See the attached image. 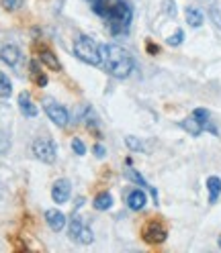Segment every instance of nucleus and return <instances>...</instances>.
Returning a JSON list of instances; mask_svg holds the SVG:
<instances>
[{
    "mask_svg": "<svg viewBox=\"0 0 221 253\" xmlns=\"http://www.w3.org/2000/svg\"><path fill=\"white\" fill-rule=\"evenodd\" d=\"M43 108H45V115L50 117V121L55 123L57 126H66V125H68V121H70L68 110L61 106V104H57L55 100L45 98V100H43Z\"/></svg>",
    "mask_w": 221,
    "mask_h": 253,
    "instance_id": "5",
    "label": "nucleus"
},
{
    "mask_svg": "<svg viewBox=\"0 0 221 253\" xmlns=\"http://www.w3.org/2000/svg\"><path fill=\"white\" fill-rule=\"evenodd\" d=\"M33 153L39 162L43 164H54L57 160V147L54 143V139L50 137H39L33 141Z\"/></svg>",
    "mask_w": 221,
    "mask_h": 253,
    "instance_id": "4",
    "label": "nucleus"
},
{
    "mask_svg": "<svg viewBox=\"0 0 221 253\" xmlns=\"http://www.w3.org/2000/svg\"><path fill=\"white\" fill-rule=\"evenodd\" d=\"M110 207H113V196H110L109 192L97 194V198H94V209L97 211H109Z\"/></svg>",
    "mask_w": 221,
    "mask_h": 253,
    "instance_id": "18",
    "label": "nucleus"
},
{
    "mask_svg": "<svg viewBox=\"0 0 221 253\" xmlns=\"http://www.w3.org/2000/svg\"><path fill=\"white\" fill-rule=\"evenodd\" d=\"M101 53L107 72L113 78H127L135 68L133 55L121 45H101Z\"/></svg>",
    "mask_w": 221,
    "mask_h": 253,
    "instance_id": "1",
    "label": "nucleus"
},
{
    "mask_svg": "<svg viewBox=\"0 0 221 253\" xmlns=\"http://www.w3.org/2000/svg\"><path fill=\"white\" fill-rule=\"evenodd\" d=\"M182 39H184V33H182V29H178L174 35L172 37H168L166 41H168V45H172V47H176V45H180L182 43Z\"/></svg>",
    "mask_w": 221,
    "mask_h": 253,
    "instance_id": "25",
    "label": "nucleus"
},
{
    "mask_svg": "<svg viewBox=\"0 0 221 253\" xmlns=\"http://www.w3.org/2000/svg\"><path fill=\"white\" fill-rule=\"evenodd\" d=\"M184 17H186V23L191 25V27H195V29H199L203 25V21H205L201 8H197V6H186Z\"/></svg>",
    "mask_w": 221,
    "mask_h": 253,
    "instance_id": "14",
    "label": "nucleus"
},
{
    "mask_svg": "<svg viewBox=\"0 0 221 253\" xmlns=\"http://www.w3.org/2000/svg\"><path fill=\"white\" fill-rule=\"evenodd\" d=\"M45 220H47V225H50V229L55 233L66 227V214L61 211H55V209L45 211Z\"/></svg>",
    "mask_w": 221,
    "mask_h": 253,
    "instance_id": "10",
    "label": "nucleus"
},
{
    "mask_svg": "<svg viewBox=\"0 0 221 253\" xmlns=\"http://www.w3.org/2000/svg\"><path fill=\"white\" fill-rule=\"evenodd\" d=\"M110 35H125L131 27L133 21V8L131 4H127L125 0H119V2L109 10V14L105 17Z\"/></svg>",
    "mask_w": 221,
    "mask_h": 253,
    "instance_id": "2",
    "label": "nucleus"
},
{
    "mask_svg": "<svg viewBox=\"0 0 221 253\" xmlns=\"http://www.w3.org/2000/svg\"><path fill=\"white\" fill-rule=\"evenodd\" d=\"M0 57H2V61L10 68H17L21 63V51H19V47H14V45H4L2 49H0Z\"/></svg>",
    "mask_w": 221,
    "mask_h": 253,
    "instance_id": "9",
    "label": "nucleus"
},
{
    "mask_svg": "<svg viewBox=\"0 0 221 253\" xmlns=\"http://www.w3.org/2000/svg\"><path fill=\"white\" fill-rule=\"evenodd\" d=\"M141 237H144V241L150 243V245H158V243H164L166 241V229L162 227L160 220H150V223L144 227V231H141Z\"/></svg>",
    "mask_w": 221,
    "mask_h": 253,
    "instance_id": "6",
    "label": "nucleus"
},
{
    "mask_svg": "<svg viewBox=\"0 0 221 253\" xmlns=\"http://www.w3.org/2000/svg\"><path fill=\"white\" fill-rule=\"evenodd\" d=\"M209 17H211V21H213V23L217 25V29L221 31V8L213 4V6L209 8Z\"/></svg>",
    "mask_w": 221,
    "mask_h": 253,
    "instance_id": "22",
    "label": "nucleus"
},
{
    "mask_svg": "<svg viewBox=\"0 0 221 253\" xmlns=\"http://www.w3.org/2000/svg\"><path fill=\"white\" fill-rule=\"evenodd\" d=\"M19 108H21V113H23L25 117H29V119L37 117V113H39V108L35 106V102L31 100V96H29L27 92H21V94H19Z\"/></svg>",
    "mask_w": 221,
    "mask_h": 253,
    "instance_id": "12",
    "label": "nucleus"
},
{
    "mask_svg": "<svg viewBox=\"0 0 221 253\" xmlns=\"http://www.w3.org/2000/svg\"><path fill=\"white\" fill-rule=\"evenodd\" d=\"M164 8L168 12V17H176V4L172 0H164Z\"/></svg>",
    "mask_w": 221,
    "mask_h": 253,
    "instance_id": "27",
    "label": "nucleus"
},
{
    "mask_svg": "<svg viewBox=\"0 0 221 253\" xmlns=\"http://www.w3.org/2000/svg\"><path fill=\"white\" fill-rule=\"evenodd\" d=\"M219 247H221V237H219Z\"/></svg>",
    "mask_w": 221,
    "mask_h": 253,
    "instance_id": "31",
    "label": "nucleus"
},
{
    "mask_svg": "<svg viewBox=\"0 0 221 253\" xmlns=\"http://www.w3.org/2000/svg\"><path fill=\"white\" fill-rule=\"evenodd\" d=\"M72 151L76 153V155H84L86 153V145L82 143V139H72Z\"/></svg>",
    "mask_w": 221,
    "mask_h": 253,
    "instance_id": "23",
    "label": "nucleus"
},
{
    "mask_svg": "<svg viewBox=\"0 0 221 253\" xmlns=\"http://www.w3.org/2000/svg\"><path fill=\"white\" fill-rule=\"evenodd\" d=\"M21 4V0H2V6L6 8V10H14Z\"/></svg>",
    "mask_w": 221,
    "mask_h": 253,
    "instance_id": "28",
    "label": "nucleus"
},
{
    "mask_svg": "<svg viewBox=\"0 0 221 253\" xmlns=\"http://www.w3.org/2000/svg\"><path fill=\"white\" fill-rule=\"evenodd\" d=\"M10 149V139L4 131H0V153H6Z\"/></svg>",
    "mask_w": 221,
    "mask_h": 253,
    "instance_id": "26",
    "label": "nucleus"
},
{
    "mask_svg": "<svg viewBox=\"0 0 221 253\" xmlns=\"http://www.w3.org/2000/svg\"><path fill=\"white\" fill-rule=\"evenodd\" d=\"M207 190H209V204H215L221 194V180L217 176H211L207 180Z\"/></svg>",
    "mask_w": 221,
    "mask_h": 253,
    "instance_id": "16",
    "label": "nucleus"
},
{
    "mask_svg": "<svg viewBox=\"0 0 221 253\" xmlns=\"http://www.w3.org/2000/svg\"><path fill=\"white\" fill-rule=\"evenodd\" d=\"M125 176H127L131 182H137V184H141V186H148L146 180H144V176H139L135 169H127V171H125Z\"/></svg>",
    "mask_w": 221,
    "mask_h": 253,
    "instance_id": "24",
    "label": "nucleus"
},
{
    "mask_svg": "<svg viewBox=\"0 0 221 253\" xmlns=\"http://www.w3.org/2000/svg\"><path fill=\"white\" fill-rule=\"evenodd\" d=\"M70 237L74 241H80V243H92V231H90V227H86L84 225V220L80 218V216H74L72 220H70Z\"/></svg>",
    "mask_w": 221,
    "mask_h": 253,
    "instance_id": "7",
    "label": "nucleus"
},
{
    "mask_svg": "<svg viewBox=\"0 0 221 253\" xmlns=\"http://www.w3.org/2000/svg\"><path fill=\"white\" fill-rule=\"evenodd\" d=\"M180 126H182V129L186 131V133H191L193 137H199L201 133H203V126H201V123L191 115V117H188V119H184L182 123H180Z\"/></svg>",
    "mask_w": 221,
    "mask_h": 253,
    "instance_id": "17",
    "label": "nucleus"
},
{
    "mask_svg": "<svg viewBox=\"0 0 221 253\" xmlns=\"http://www.w3.org/2000/svg\"><path fill=\"white\" fill-rule=\"evenodd\" d=\"M125 145H127L129 149H133V151H141V149H144V143H141V141L137 137H133V135L125 137Z\"/></svg>",
    "mask_w": 221,
    "mask_h": 253,
    "instance_id": "21",
    "label": "nucleus"
},
{
    "mask_svg": "<svg viewBox=\"0 0 221 253\" xmlns=\"http://www.w3.org/2000/svg\"><path fill=\"white\" fill-rule=\"evenodd\" d=\"M31 72H33V78H35V82H37V86H47V76L39 70V63L37 61H31Z\"/></svg>",
    "mask_w": 221,
    "mask_h": 253,
    "instance_id": "20",
    "label": "nucleus"
},
{
    "mask_svg": "<svg viewBox=\"0 0 221 253\" xmlns=\"http://www.w3.org/2000/svg\"><path fill=\"white\" fill-rule=\"evenodd\" d=\"M74 55L82 59L88 66H101L103 63V53L101 45L88 35H78L74 41Z\"/></svg>",
    "mask_w": 221,
    "mask_h": 253,
    "instance_id": "3",
    "label": "nucleus"
},
{
    "mask_svg": "<svg viewBox=\"0 0 221 253\" xmlns=\"http://www.w3.org/2000/svg\"><path fill=\"white\" fill-rule=\"evenodd\" d=\"M148 51H150V53H158V47H156L154 43H148Z\"/></svg>",
    "mask_w": 221,
    "mask_h": 253,
    "instance_id": "30",
    "label": "nucleus"
},
{
    "mask_svg": "<svg viewBox=\"0 0 221 253\" xmlns=\"http://www.w3.org/2000/svg\"><path fill=\"white\" fill-rule=\"evenodd\" d=\"M12 94V84L8 80V76L0 72V98H8Z\"/></svg>",
    "mask_w": 221,
    "mask_h": 253,
    "instance_id": "19",
    "label": "nucleus"
},
{
    "mask_svg": "<svg viewBox=\"0 0 221 253\" xmlns=\"http://www.w3.org/2000/svg\"><path fill=\"white\" fill-rule=\"evenodd\" d=\"M94 153H97V157H105V147L99 143V145H94Z\"/></svg>",
    "mask_w": 221,
    "mask_h": 253,
    "instance_id": "29",
    "label": "nucleus"
},
{
    "mask_svg": "<svg viewBox=\"0 0 221 253\" xmlns=\"http://www.w3.org/2000/svg\"><path fill=\"white\" fill-rule=\"evenodd\" d=\"M39 61L43 63L45 68H50L54 72H59L61 70V63L57 61V57L50 49H47V47H41V49H39Z\"/></svg>",
    "mask_w": 221,
    "mask_h": 253,
    "instance_id": "13",
    "label": "nucleus"
},
{
    "mask_svg": "<svg viewBox=\"0 0 221 253\" xmlns=\"http://www.w3.org/2000/svg\"><path fill=\"white\" fill-rule=\"evenodd\" d=\"M193 117L201 123V126H203V131H211V133H217V129L211 125V117H209V110H205V108H197V110H193Z\"/></svg>",
    "mask_w": 221,
    "mask_h": 253,
    "instance_id": "15",
    "label": "nucleus"
},
{
    "mask_svg": "<svg viewBox=\"0 0 221 253\" xmlns=\"http://www.w3.org/2000/svg\"><path fill=\"white\" fill-rule=\"evenodd\" d=\"M70 194H72V184H70V180H66V178L57 180V182L54 184V188H52V198H54V202H57V204L68 202Z\"/></svg>",
    "mask_w": 221,
    "mask_h": 253,
    "instance_id": "8",
    "label": "nucleus"
},
{
    "mask_svg": "<svg viewBox=\"0 0 221 253\" xmlns=\"http://www.w3.org/2000/svg\"><path fill=\"white\" fill-rule=\"evenodd\" d=\"M148 204V196H146V192L144 190H131V192L127 194V207L131 209V211H141Z\"/></svg>",
    "mask_w": 221,
    "mask_h": 253,
    "instance_id": "11",
    "label": "nucleus"
}]
</instances>
